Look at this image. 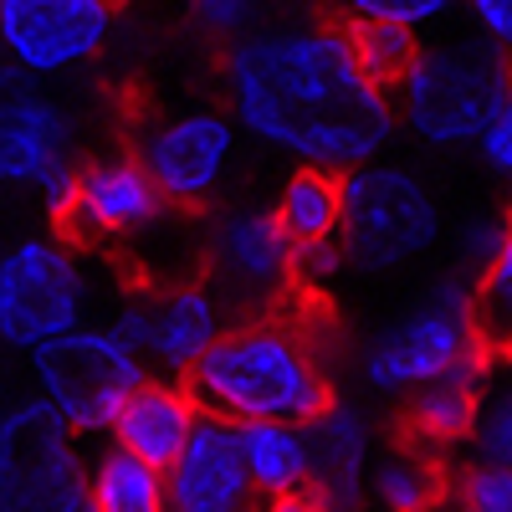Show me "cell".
I'll return each mask as SVG.
<instances>
[{
	"mask_svg": "<svg viewBox=\"0 0 512 512\" xmlns=\"http://www.w3.org/2000/svg\"><path fill=\"white\" fill-rule=\"evenodd\" d=\"M338 216H344V190H338L333 169L297 164L292 175L277 185L272 221L282 226L292 251L297 246H318V241H338Z\"/></svg>",
	"mask_w": 512,
	"mask_h": 512,
	"instance_id": "44dd1931",
	"label": "cell"
},
{
	"mask_svg": "<svg viewBox=\"0 0 512 512\" xmlns=\"http://www.w3.org/2000/svg\"><path fill=\"white\" fill-rule=\"evenodd\" d=\"M436 512H451V507H436Z\"/></svg>",
	"mask_w": 512,
	"mask_h": 512,
	"instance_id": "836d02e7",
	"label": "cell"
},
{
	"mask_svg": "<svg viewBox=\"0 0 512 512\" xmlns=\"http://www.w3.org/2000/svg\"><path fill=\"white\" fill-rule=\"evenodd\" d=\"M256 6H262V0H190L200 31L226 41V47H236L241 36L256 31Z\"/></svg>",
	"mask_w": 512,
	"mask_h": 512,
	"instance_id": "83f0119b",
	"label": "cell"
},
{
	"mask_svg": "<svg viewBox=\"0 0 512 512\" xmlns=\"http://www.w3.org/2000/svg\"><path fill=\"white\" fill-rule=\"evenodd\" d=\"M236 441H241V461L256 487V502L308 492V425L251 420V425H236Z\"/></svg>",
	"mask_w": 512,
	"mask_h": 512,
	"instance_id": "ffe728a7",
	"label": "cell"
},
{
	"mask_svg": "<svg viewBox=\"0 0 512 512\" xmlns=\"http://www.w3.org/2000/svg\"><path fill=\"white\" fill-rule=\"evenodd\" d=\"M164 492H169V512H251L256 487L246 477L236 425L200 415L180 456L164 466Z\"/></svg>",
	"mask_w": 512,
	"mask_h": 512,
	"instance_id": "5bb4252c",
	"label": "cell"
},
{
	"mask_svg": "<svg viewBox=\"0 0 512 512\" xmlns=\"http://www.w3.org/2000/svg\"><path fill=\"white\" fill-rule=\"evenodd\" d=\"M477 149H482V164L492 169V175L502 185H512V82H507V93L497 98L487 128L477 134Z\"/></svg>",
	"mask_w": 512,
	"mask_h": 512,
	"instance_id": "f546056e",
	"label": "cell"
},
{
	"mask_svg": "<svg viewBox=\"0 0 512 512\" xmlns=\"http://www.w3.org/2000/svg\"><path fill=\"white\" fill-rule=\"evenodd\" d=\"M77 149L72 113L36 77L0 62V190H41Z\"/></svg>",
	"mask_w": 512,
	"mask_h": 512,
	"instance_id": "8fae6325",
	"label": "cell"
},
{
	"mask_svg": "<svg viewBox=\"0 0 512 512\" xmlns=\"http://www.w3.org/2000/svg\"><path fill=\"white\" fill-rule=\"evenodd\" d=\"M344 31H349V52H354L359 72L390 98L420 57V31L395 26V21H349Z\"/></svg>",
	"mask_w": 512,
	"mask_h": 512,
	"instance_id": "cb8c5ba5",
	"label": "cell"
},
{
	"mask_svg": "<svg viewBox=\"0 0 512 512\" xmlns=\"http://www.w3.org/2000/svg\"><path fill=\"white\" fill-rule=\"evenodd\" d=\"M88 456L36 395L0 405V512H88Z\"/></svg>",
	"mask_w": 512,
	"mask_h": 512,
	"instance_id": "ba28073f",
	"label": "cell"
},
{
	"mask_svg": "<svg viewBox=\"0 0 512 512\" xmlns=\"http://www.w3.org/2000/svg\"><path fill=\"white\" fill-rule=\"evenodd\" d=\"M226 98L241 134L308 169L349 175L395 139L390 98L359 72L349 31L333 21L241 36L226 52Z\"/></svg>",
	"mask_w": 512,
	"mask_h": 512,
	"instance_id": "6da1fadb",
	"label": "cell"
},
{
	"mask_svg": "<svg viewBox=\"0 0 512 512\" xmlns=\"http://www.w3.org/2000/svg\"><path fill=\"white\" fill-rule=\"evenodd\" d=\"M149 359L118 338L108 323H82L62 333L57 344L31 354V384L36 400L47 405L67 431L82 436H108L123 400L149 379Z\"/></svg>",
	"mask_w": 512,
	"mask_h": 512,
	"instance_id": "5b68a950",
	"label": "cell"
},
{
	"mask_svg": "<svg viewBox=\"0 0 512 512\" xmlns=\"http://www.w3.org/2000/svg\"><path fill=\"white\" fill-rule=\"evenodd\" d=\"M472 287V323H477V344L492 359L512 354V216L497 241V251L482 262V272L466 282Z\"/></svg>",
	"mask_w": 512,
	"mask_h": 512,
	"instance_id": "603a6c76",
	"label": "cell"
},
{
	"mask_svg": "<svg viewBox=\"0 0 512 512\" xmlns=\"http://www.w3.org/2000/svg\"><path fill=\"white\" fill-rule=\"evenodd\" d=\"M466 446H472V461H492V466H507L512 472V379L487 384L477 425H472V441Z\"/></svg>",
	"mask_w": 512,
	"mask_h": 512,
	"instance_id": "d4e9b609",
	"label": "cell"
},
{
	"mask_svg": "<svg viewBox=\"0 0 512 512\" xmlns=\"http://www.w3.org/2000/svg\"><path fill=\"white\" fill-rule=\"evenodd\" d=\"M251 512H323L308 492H292V497H262Z\"/></svg>",
	"mask_w": 512,
	"mask_h": 512,
	"instance_id": "d6a6232c",
	"label": "cell"
},
{
	"mask_svg": "<svg viewBox=\"0 0 512 512\" xmlns=\"http://www.w3.org/2000/svg\"><path fill=\"white\" fill-rule=\"evenodd\" d=\"M446 487H451L446 461L400 436L374 451L359 512H436L446 507Z\"/></svg>",
	"mask_w": 512,
	"mask_h": 512,
	"instance_id": "d6986e66",
	"label": "cell"
},
{
	"mask_svg": "<svg viewBox=\"0 0 512 512\" xmlns=\"http://www.w3.org/2000/svg\"><path fill=\"white\" fill-rule=\"evenodd\" d=\"M507 82H512V62L492 52L487 41L420 47L415 67L390 93L395 128H410L425 149H466L487 128Z\"/></svg>",
	"mask_w": 512,
	"mask_h": 512,
	"instance_id": "277c9868",
	"label": "cell"
},
{
	"mask_svg": "<svg viewBox=\"0 0 512 512\" xmlns=\"http://www.w3.org/2000/svg\"><path fill=\"white\" fill-rule=\"evenodd\" d=\"M344 216H338V246L354 267L390 272L425 256L441 236V205L410 164L369 159L338 175Z\"/></svg>",
	"mask_w": 512,
	"mask_h": 512,
	"instance_id": "8992f818",
	"label": "cell"
},
{
	"mask_svg": "<svg viewBox=\"0 0 512 512\" xmlns=\"http://www.w3.org/2000/svg\"><path fill=\"white\" fill-rule=\"evenodd\" d=\"M231 328V303L210 282H175L149 292V338L144 359L164 379H190V369L216 349V338Z\"/></svg>",
	"mask_w": 512,
	"mask_h": 512,
	"instance_id": "9a60e30c",
	"label": "cell"
},
{
	"mask_svg": "<svg viewBox=\"0 0 512 512\" xmlns=\"http://www.w3.org/2000/svg\"><path fill=\"white\" fill-rule=\"evenodd\" d=\"M451 512H512V472L492 461H466L451 477Z\"/></svg>",
	"mask_w": 512,
	"mask_h": 512,
	"instance_id": "484cf974",
	"label": "cell"
},
{
	"mask_svg": "<svg viewBox=\"0 0 512 512\" xmlns=\"http://www.w3.org/2000/svg\"><path fill=\"white\" fill-rule=\"evenodd\" d=\"M477 354H487V349L477 344L472 287H466V277H446L405 318H395L384 333L369 338L359 354V379L379 400H405L410 390L451 374L456 364L477 359Z\"/></svg>",
	"mask_w": 512,
	"mask_h": 512,
	"instance_id": "52a82bcc",
	"label": "cell"
},
{
	"mask_svg": "<svg viewBox=\"0 0 512 512\" xmlns=\"http://www.w3.org/2000/svg\"><path fill=\"white\" fill-rule=\"evenodd\" d=\"M164 221H169V205L134 154L77 164V190L62 216V226H67L62 236H72L77 246L144 241V236H159Z\"/></svg>",
	"mask_w": 512,
	"mask_h": 512,
	"instance_id": "4fadbf2b",
	"label": "cell"
},
{
	"mask_svg": "<svg viewBox=\"0 0 512 512\" xmlns=\"http://www.w3.org/2000/svg\"><path fill=\"white\" fill-rule=\"evenodd\" d=\"M492 364L487 354L456 364L451 374L420 384L400 400V425H405V441L425 446L431 456H446V451H461L472 441V425H477V410H482V395L492 384Z\"/></svg>",
	"mask_w": 512,
	"mask_h": 512,
	"instance_id": "e0dca14e",
	"label": "cell"
},
{
	"mask_svg": "<svg viewBox=\"0 0 512 512\" xmlns=\"http://www.w3.org/2000/svg\"><path fill=\"white\" fill-rule=\"evenodd\" d=\"M461 6L477 26V41H487L492 52L512 62V0H461Z\"/></svg>",
	"mask_w": 512,
	"mask_h": 512,
	"instance_id": "4dcf8cb0",
	"label": "cell"
},
{
	"mask_svg": "<svg viewBox=\"0 0 512 512\" xmlns=\"http://www.w3.org/2000/svg\"><path fill=\"white\" fill-rule=\"evenodd\" d=\"M379 431L359 405H328L308 420V497L323 512H359Z\"/></svg>",
	"mask_w": 512,
	"mask_h": 512,
	"instance_id": "2e32d148",
	"label": "cell"
},
{
	"mask_svg": "<svg viewBox=\"0 0 512 512\" xmlns=\"http://www.w3.org/2000/svg\"><path fill=\"white\" fill-rule=\"evenodd\" d=\"M88 512H169L164 472L139 456H128L123 446H98L88 456Z\"/></svg>",
	"mask_w": 512,
	"mask_h": 512,
	"instance_id": "7402d4cb",
	"label": "cell"
},
{
	"mask_svg": "<svg viewBox=\"0 0 512 512\" xmlns=\"http://www.w3.org/2000/svg\"><path fill=\"white\" fill-rule=\"evenodd\" d=\"M236 154H241V128L221 108L169 113L149 123L134 144V159L144 164V175L154 180L164 205H180V210H200L216 200L231 185Z\"/></svg>",
	"mask_w": 512,
	"mask_h": 512,
	"instance_id": "9c48e42d",
	"label": "cell"
},
{
	"mask_svg": "<svg viewBox=\"0 0 512 512\" xmlns=\"http://www.w3.org/2000/svg\"><path fill=\"white\" fill-rule=\"evenodd\" d=\"M93 272L82 246L62 231H31L0 246V349L41 354L88 323Z\"/></svg>",
	"mask_w": 512,
	"mask_h": 512,
	"instance_id": "3957f363",
	"label": "cell"
},
{
	"mask_svg": "<svg viewBox=\"0 0 512 512\" xmlns=\"http://www.w3.org/2000/svg\"><path fill=\"white\" fill-rule=\"evenodd\" d=\"M190 395L205 415L251 425L292 420L308 425L333 405V379L318 338L292 313H256L231 323L216 349L190 369Z\"/></svg>",
	"mask_w": 512,
	"mask_h": 512,
	"instance_id": "7a4b0ae2",
	"label": "cell"
},
{
	"mask_svg": "<svg viewBox=\"0 0 512 512\" xmlns=\"http://www.w3.org/2000/svg\"><path fill=\"white\" fill-rule=\"evenodd\" d=\"M0 405H6V400H0Z\"/></svg>",
	"mask_w": 512,
	"mask_h": 512,
	"instance_id": "e575fe53",
	"label": "cell"
},
{
	"mask_svg": "<svg viewBox=\"0 0 512 512\" xmlns=\"http://www.w3.org/2000/svg\"><path fill=\"white\" fill-rule=\"evenodd\" d=\"M205 267L210 287L226 303L246 308H277L292 287V241L262 205H236L205 231Z\"/></svg>",
	"mask_w": 512,
	"mask_h": 512,
	"instance_id": "7c38bea8",
	"label": "cell"
},
{
	"mask_svg": "<svg viewBox=\"0 0 512 512\" xmlns=\"http://www.w3.org/2000/svg\"><path fill=\"white\" fill-rule=\"evenodd\" d=\"M461 0H344L349 21H395V26H436L441 16H451Z\"/></svg>",
	"mask_w": 512,
	"mask_h": 512,
	"instance_id": "4316f807",
	"label": "cell"
},
{
	"mask_svg": "<svg viewBox=\"0 0 512 512\" xmlns=\"http://www.w3.org/2000/svg\"><path fill=\"white\" fill-rule=\"evenodd\" d=\"M344 272H349V256H344L338 241H318V246H297L292 251V287H303V292H323Z\"/></svg>",
	"mask_w": 512,
	"mask_h": 512,
	"instance_id": "f1b7e54d",
	"label": "cell"
},
{
	"mask_svg": "<svg viewBox=\"0 0 512 512\" xmlns=\"http://www.w3.org/2000/svg\"><path fill=\"white\" fill-rule=\"evenodd\" d=\"M108 0H0V62L47 82L82 72L113 41Z\"/></svg>",
	"mask_w": 512,
	"mask_h": 512,
	"instance_id": "30bf717a",
	"label": "cell"
},
{
	"mask_svg": "<svg viewBox=\"0 0 512 512\" xmlns=\"http://www.w3.org/2000/svg\"><path fill=\"white\" fill-rule=\"evenodd\" d=\"M200 415H205V410L195 405V395H190L185 379L149 374L139 390L123 400L118 420L108 425V441L164 472V466L180 456V446L190 441V431L200 425Z\"/></svg>",
	"mask_w": 512,
	"mask_h": 512,
	"instance_id": "ac0fdd59",
	"label": "cell"
},
{
	"mask_svg": "<svg viewBox=\"0 0 512 512\" xmlns=\"http://www.w3.org/2000/svg\"><path fill=\"white\" fill-rule=\"evenodd\" d=\"M502 231H507V216H477V221H466V231H461V272L466 277L482 272V262L502 241Z\"/></svg>",
	"mask_w": 512,
	"mask_h": 512,
	"instance_id": "1f68e13d",
	"label": "cell"
}]
</instances>
